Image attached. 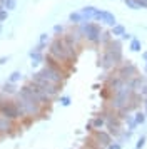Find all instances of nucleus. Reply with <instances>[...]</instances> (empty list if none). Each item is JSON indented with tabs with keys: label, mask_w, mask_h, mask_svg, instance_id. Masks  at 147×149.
<instances>
[{
	"label": "nucleus",
	"mask_w": 147,
	"mask_h": 149,
	"mask_svg": "<svg viewBox=\"0 0 147 149\" xmlns=\"http://www.w3.org/2000/svg\"><path fill=\"white\" fill-rule=\"evenodd\" d=\"M49 55L52 59H55L60 65L62 64H72V61H75V57H77V49L70 47L64 40V37L60 35V37H55L53 40H50V44H49Z\"/></svg>",
	"instance_id": "obj_1"
},
{
	"label": "nucleus",
	"mask_w": 147,
	"mask_h": 149,
	"mask_svg": "<svg viewBox=\"0 0 147 149\" xmlns=\"http://www.w3.org/2000/svg\"><path fill=\"white\" fill-rule=\"evenodd\" d=\"M15 102L22 112V117L37 119L44 114V109H45V106H42L35 99H28V97H22V95H15Z\"/></svg>",
	"instance_id": "obj_2"
},
{
	"label": "nucleus",
	"mask_w": 147,
	"mask_h": 149,
	"mask_svg": "<svg viewBox=\"0 0 147 149\" xmlns=\"http://www.w3.org/2000/svg\"><path fill=\"white\" fill-rule=\"evenodd\" d=\"M135 94V91H134L129 84H124V87L120 89V91H117V92H114L112 97H110V101H109V106L107 107L110 109V111H114V112H119V111H124V109L127 107V104L130 102V99H132V95Z\"/></svg>",
	"instance_id": "obj_3"
},
{
	"label": "nucleus",
	"mask_w": 147,
	"mask_h": 149,
	"mask_svg": "<svg viewBox=\"0 0 147 149\" xmlns=\"http://www.w3.org/2000/svg\"><path fill=\"white\" fill-rule=\"evenodd\" d=\"M79 30L82 32L84 39L90 44H99L100 42V34H102V29L99 24L95 22H82L79 25Z\"/></svg>",
	"instance_id": "obj_4"
},
{
	"label": "nucleus",
	"mask_w": 147,
	"mask_h": 149,
	"mask_svg": "<svg viewBox=\"0 0 147 149\" xmlns=\"http://www.w3.org/2000/svg\"><path fill=\"white\" fill-rule=\"evenodd\" d=\"M30 82H33L35 86H39L44 92H45L49 97H57L60 92V86H57V84H52V82H49L47 79H44L42 75L39 74V72H33L32 75H30Z\"/></svg>",
	"instance_id": "obj_5"
},
{
	"label": "nucleus",
	"mask_w": 147,
	"mask_h": 149,
	"mask_svg": "<svg viewBox=\"0 0 147 149\" xmlns=\"http://www.w3.org/2000/svg\"><path fill=\"white\" fill-rule=\"evenodd\" d=\"M0 114L8 117V119H12V121H20V119H24L22 117V112H20L19 106H17V102L15 99H3V101L0 102Z\"/></svg>",
	"instance_id": "obj_6"
},
{
	"label": "nucleus",
	"mask_w": 147,
	"mask_h": 149,
	"mask_svg": "<svg viewBox=\"0 0 147 149\" xmlns=\"http://www.w3.org/2000/svg\"><path fill=\"white\" fill-rule=\"evenodd\" d=\"M90 142H94V144H89V146H92L95 149H107L109 144L112 142V136L109 134L107 131H104V129H95Z\"/></svg>",
	"instance_id": "obj_7"
},
{
	"label": "nucleus",
	"mask_w": 147,
	"mask_h": 149,
	"mask_svg": "<svg viewBox=\"0 0 147 149\" xmlns=\"http://www.w3.org/2000/svg\"><path fill=\"white\" fill-rule=\"evenodd\" d=\"M117 75L124 81H130L132 77L139 75V69L132 61H124L120 65H117Z\"/></svg>",
	"instance_id": "obj_8"
},
{
	"label": "nucleus",
	"mask_w": 147,
	"mask_h": 149,
	"mask_svg": "<svg viewBox=\"0 0 147 149\" xmlns=\"http://www.w3.org/2000/svg\"><path fill=\"white\" fill-rule=\"evenodd\" d=\"M105 52L112 55L114 62H115V65H120L122 62H124V54H122V42L119 39H112V40L107 44L105 47H104Z\"/></svg>",
	"instance_id": "obj_9"
},
{
	"label": "nucleus",
	"mask_w": 147,
	"mask_h": 149,
	"mask_svg": "<svg viewBox=\"0 0 147 149\" xmlns=\"http://www.w3.org/2000/svg\"><path fill=\"white\" fill-rule=\"evenodd\" d=\"M62 37H64V40L74 49H79L80 44H82V40H84V35H82V32H80L79 29H74V30L67 32V34L62 35Z\"/></svg>",
	"instance_id": "obj_10"
},
{
	"label": "nucleus",
	"mask_w": 147,
	"mask_h": 149,
	"mask_svg": "<svg viewBox=\"0 0 147 149\" xmlns=\"http://www.w3.org/2000/svg\"><path fill=\"white\" fill-rule=\"evenodd\" d=\"M94 20L102 22V24H105V25H110V27H114V25L117 24V20H115V15H114V14H110L109 10H99V8H97V12H95V17H94Z\"/></svg>",
	"instance_id": "obj_11"
},
{
	"label": "nucleus",
	"mask_w": 147,
	"mask_h": 149,
	"mask_svg": "<svg viewBox=\"0 0 147 149\" xmlns=\"http://www.w3.org/2000/svg\"><path fill=\"white\" fill-rule=\"evenodd\" d=\"M13 129H15V121H12V119H8V117L0 114V136L12 134Z\"/></svg>",
	"instance_id": "obj_12"
},
{
	"label": "nucleus",
	"mask_w": 147,
	"mask_h": 149,
	"mask_svg": "<svg viewBox=\"0 0 147 149\" xmlns=\"http://www.w3.org/2000/svg\"><path fill=\"white\" fill-rule=\"evenodd\" d=\"M0 91H2L3 97H7V99H13V97L17 95V92H19V87H17V84H12V82L5 81V84L0 87Z\"/></svg>",
	"instance_id": "obj_13"
},
{
	"label": "nucleus",
	"mask_w": 147,
	"mask_h": 149,
	"mask_svg": "<svg viewBox=\"0 0 147 149\" xmlns=\"http://www.w3.org/2000/svg\"><path fill=\"white\" fill-rule=\"evenodd\" d=\"M99 65L104 70H109V69H114V67H117L115 65V62H114V59H112V55L109 54V52H102V55L99 57Z\"/></svg>",
	"instance_id": "obj_14"
},
{
	"label": "nucleus",
	"mask_w": 147,
	"mask_h": 149,
	"mask_svg": "<svg viewBox=\"0 0 147 149\" xmlns=\"http://www.w3.org/2000/svg\"><path fill=\"white\" fill-rule=\"evenodd\" d=\"M82 17H84V22H92L94 17H95V12H97V8L94 7V5H85L84 8H80L79 10Z\"/></svg>",
	"instance_id": "obj_15"
},
{
	"label": "nucleus",
	"mask_w": 147,
	"mask_h": 149,
	"mask_svg": "<svg viewBox=\"0 0 147 149\" xmlns=\"http://www.w3.org/2000/svg\"><path fill=\"white\" fill-rule=\"evenodd\" d=\"M28 55H30V64H32V67H37V65H40V64H44L45 62V55H44V52H37V50H30L28 52Z\"/></svg>",
	"instance_id": "obj_16"
},
{
	"label": "nucleus",
	"mask_w": 147,
	"mask_h": 149,
	"mask_svg": "<svg viewBox=\"0 0 147 149\" xmlns=\"http://www.w3.org/2000/svg\"><path fill=\"white\" fill-rule=\"evenodd\" d=\"M132 132H134V131H129V129L126 131V129H122V132H120V134L117 136V137H115V141L120 142V144L124 146V144H126V142L129 141L130 137H132Z\"/></svg>",
	"instance_id": "obj_17"
},
{
	"label": "nucleus",
	"mask_w": 147,
	"mask_h": 149,
	"mask_svg": "<svg viewBox=\"0 0 147 149\" xmlns=\"http://www.w3.org/2000/svg\"><path fill=\"white\" fill-rule=\"evenodd\" d=\"M122 121L127 124V129L129 131H135V127H137V124H135V121H134V114H130V112H127L124 117H122Z\"/></svg>",
	"instance_id": "obj_18"
},
{
	"label": "nucleus",
	"mask_w": 147,
	"mask_h": 149,
	"mask_svg": "<svg viewBox=\"0 0 147 149\" xmlns=\"http://www.w3.org/2000/svg\"><path fill=\"white\" fill-rule=\"evenodd\" d=\"M69 22L72 24V25H80L82 22H84V17L80 12H70L69 14Z\"/></svg>",
	"instance_id": "obj_19"
},
{
	"label": "nucleus",
	"mask_w": 147,
	"mask_h": 149,
	"mask_svg": "<svg viewBox=\"0 0 147 149\" xmlns=\"http://www.w3.org/2000/svg\"><path fill=\"white\" fill-rule=\"evenodd\" d=\"M50 44V35L49 34H40L39 37V44H37V47L44 52V49H47V45Z\"/></svg>",
	"instance_id": "obj_20"
},
{
	"label": "nucleus",
	"mask_w": 147,
	"mask_h": 149,
	"mask_svg": "<svg viewBox=\"0 0 147 149\" xmlns=\"http://www.w3.org/2000/svg\"><path fill=\"white\" fill-rule=\"evenodd\" d=\"M124 34H126V27L120 25V24H115V25L110 29V35H112L114 39H115V37H122Z\"/></svg>",
	"instance_id": "obj_21"
},
{
	"label": "nucleus",
	"mask_w": 147,
	"mask_h": 149,
	"mask_svg": "<svg viewBox=\"0 0 147 149\" xmlns=\"http://www.w3.org/2000/svg\"><path fill=\"white\" fill-rule=\"evenodd\" d=\"M134 121H135V124H137V126L146 124V121H147L146 112H142V111H135V112H134Z\"/></svg>",
	"instance_id": "obj_22"
},
{
	"label": "nucleus",
	"mask_w": 147,
	"mask_h": 149,
	"mask_svg": "<svg viewBox=\"0 0 147 149\" xmlns=\"http://www.w3.org/2000/svg\"><path fill=\"white\" fill-rule=\"evenodd\" d=\"M92 126H94V129H104L105 127V117H104L102 114H99L92 121Z\"/></svg>",
	"instance_id": "obj_23"
},
{
	"label": "nucleus",
	"mask_w": 147,
	"mask_h": 149,
	"mask_svg": "<svg viewBox=\"0 0 147 149\" xmlns=\"http://www.w3.org/2000/svg\"><path fill=\"white\" fill-rule=\"evenodd\" d=\"M22 79H24V74H22L20 70H13L12 74L8 75V79H7V81L12 82V84H19V82L22 81Z\"/></svg>",
	"instance_id": "obj_24"
},
{
	"label": "nucleus",
	"mask_w": 147,
	"mask_h": 149,
	"mask_svg": "<svg viewBox=\"0 0 147 149\" xmlns=\"http://www.w3.org/2000/svg\"><path fill=\"white\" fill-rule=\"evenodd\" d=\"M0 3H2V7L5 8V10H15L17 8V0H0Z\"/></svg>",
	"instance_id": "obj_25"
},
{
	"label": "nucleus",
	"mask_w": 147,
	"mask_h": 149,
	"mask_svg": "<svg viewBox=\"0 0 147 149\" xmlns=\"http://www.w3.org/2000/svg\"><path fill=\"white\" fill-rule=\"evenodd\" d=\"M129 49H130L132 52H140V49H142V42H140L139 39L132 37V40H130V44H129Z\"/></svg>",
	"instance_id": "obj_26"
},
{
	"label": "nucleus",
	"mask_w": 147,
	"mask_h": 149,
	"mask_svg": "<svg viewBox=\"0 0 147 149\" xmlns=\"http://www.w3.org/2000/svg\"><path fill=\"white\" fill-rule=\"evenodd\" d=\"M114 37L112 35H110V32H104V30H102V34H100V45H102V47H105L107 44H109V42L112 40Z\"/></svg>",
	"instance_id": "obj_27"
},
{
	"label": "nucleus",
	"mask_w": 147,
	"mask_h": 149,
	"mask_svg": "<svg viewBox=\"0 0 147 149\" xmlns=\"http://www.w3.org/2000/svg\"><path fill=\"white\" fill-rule=\"evenodd\" d=\"M64 32H65V27H64L62 24H55V25H53V34L57 35V37L64 35Z\"/></svg>",
	"instance_id": "obj_28"
},
{
	"label": "nucleus",
	"mask_w": 147,
	"mask_h": 149,
	"mask_svg": "<svg viewBox=\"0 0 147 149\" xmlns=\"http://www.w3.org/2000/svg\"><path fill=\"white\" fill-rule=\"evenodd\" d=\"M59 102L64 106V107H69V106L72 104V99H70L69 95H60V97H59Z\"/></svg>",
	"instance_id": "obj_29"
},
{
	"label": "nucleus",
	"mask_w": 147,
	"mask_h": 149,
	"mask_svg": "<svg viewBox=\"0 0 147 149\" xmlns=\"http://www.w3.org/2000/svg\"><path fill=\"white\" fill-rule=\"evenodd\" d=\"M126 5H127V8H130V10H140V7L137 5L135 0H126Z\"/></svg>",
	"instance_id": "obj_30"
},
{
	"label": "nucleus",
	"mask_w": 147,
	"mask_h": 149,
	"mask_svg": "<svg viewBox=\"0 0 147 149\" xmlns=\"http://www.w3.org/2000/svg\"><path fill=\"white\" fill-rule=\"evenodd\" d=\"M146 141H147L146 136H140L139 141H137V144H135V149H144V146H146Z\"/></svg>",
	"instance_id": "obj_31"
},
{
	"label": "nucleus",
	"mask_w": 147,
	"mask_h": 149,
	"mask_svg": "<svg viewBox=\"0 0 147 149\" xmlns=\"http://www.w3.org/2000/svg\"><path fill=\"white\" fill-rule=\"evenodd\" d=\"M137 92H139V94L142 95L144 99H147V82H144V84H142V87H140Z\"/></svg>",
	"instance_id": "obj_32"
},
{
	"label": "nucleus",
	"mask_w": 147,
	"mask_h": 149,
	"mask_svg": "<svg viewBox=\"0 0 147 149\" xmlns=\"http://www.w3.org/2000/svg\"><path fill=\"white\" fill-rule=\"evenodd\" d=\"M7 19H8V10H0V22H5Z\"/></svg>",
	"instance_id": "obj_33"
},
{
	"label": "nucleus",
	"mask_w": 147,
	"mask_h": 149,
	"mask_svg": "<svg viewBox=\"0 0 147 149\" xmlns=\"http://www.w3.org/2000/svg\"><path fill=\"white\" fill-rule=\"evenodd\" d=\"M107 149H122V144L117 142V141H112L110 144H109V148H107Z\"/></svg>",
	"instance_id": "obj_34"
},
{
	"label": "nucleus",
	"mask_w": 147,
	"mask_h": 149,
	"mask_svg": "<svg viewBox=\"0 0 147 149\" xmlns=\"http://www.w3.org/2000/svg\"><path fill=\"white\" fill-rule=\"evenodd\" d=\"M137 2V5H139L140 8H146L147 10V0H135Z\"/></svg>",
	"instance_id": "obj_35"
},
{
	"label": "nucleus",
	"mask_w": 147,
	"mask_h": 149,
	"mask_svg": "<svg viewBox=\"0 0 147 149\" xmlns=\"http://www.w3.org/2000/svg\"><path fill=\"white\" fill-rule=\"evenodd\" d=\"M8 61H10V57H8V55H2V57H0V65H3V64H7Z\"/></svg>",
	"instance_id": "obj_36"
},
{
	"label": "nucleus",
	"mask_w": 147,
	"mask_h": 149,
	"mask_svg": "<svg viewBox=\"0 0 147 149\" xmlns=\"http://www.w3.org/2000/svg\"><path fill=\"white\" fill-rule=\"evenodd\" d=\"M120 39H122V40H129V42H130V40H132V34H127V32H126Z\"/></svg>",
	"instance_id": "obj_37"
},
{
	"label": "nucleus",
	"mask_w": 147,
	"mask_h": 149,
	"mask_svg": "<svg viewBox=\"0 0 147 149\" xmlns=\"http://www.w3.org/2000/svg\"><path fill=\"white\" fill-rule=\"evenodd\" d=\"M142 59L147 62V50H146V52H142Z\"/></svg>",
	"instance_id": "obj_38"
},
{
	"label": "nucleus",
	"mask_w": 147,
	"mask_h": 149,
	"mask_svg": "<svg viewBox=\"0 0 147 149\" xmlns=\"http://www.w3.org/2000/svg\"><path fill=\"white\" fill-rule=\"evenodd\" d=\"M144 106H146V109H144V112H146V116H147V99H144Z\"/></svg>",
	"instance_id": "obj_39"
},
{
	"label": "nucleus",
	"mask_w": 147,
	"mask_h": 149,
	"mask_svg": "<svg viewBox=\"0 0 147 149\" xmlns=\"http://www.w3.org/2000/svg\"><path fill=\"white\" fill-rule=\"evenodd\" d=\"M3 99H5V97H3V94H2V91H0V102L3 101Z\"/></svg>",
	"instance_id": "obj_40"
},
{
	"label": "nucleus",
	"mask_w": 147,
	"mask_h": 149,
	"mask_svg": "<svg viewBox=\"0 0 147 149\" xmlns=\"http://www.w3.org/2000/svg\"><path fill=\"white\" fill-rule=\"evenodd\" d=\"M84 149H95V148H92V146H89V144H87V146H85Z\"/></svg>",
	"instance_id": "obj_41"
},
{
	"label": "nucleus",
	"mask_w": 147,
	"mask_h": 149,
	"mask_svg": "<svg viewBox=\"0 0 147 149\" xmlns=\"http://www.w3.org/2000/svg\"><path fill=\"white\" fill-rule=\"evenodd\" d=\"M0 34H2V22H0Z\"/></svg>",
	"instance_id": "obj_42"
},
{
	"label": "nucleus",
	"mask_w": 147,
	"mask_h": 149,
	"mask_svg": "<svg viewBox=\"0 0 147 149\" xmlns=\"http://www.w3.org/2000/svg\"><path fill=\"white\" fill-rule=\"evenodd\" d=\"M0 10H3V7H2V3H0Z\"/></svg>",
	"instance_id": "obj_43"
},
{
	"label": "nucleus",
	"mask_w": 147,
	"mask_h": 149,
	"mask_svg": "<svg viewBox=\"0 0 147 149\" xmlns=\"http://www.w3.org/2000/svg\"><path fill=\"white\" fill-rule=\"evenodd\" d=\"M124 2H126V0H124Z\"/></svg>",
	"instance_id": "obj_44"
}]
</instances>
